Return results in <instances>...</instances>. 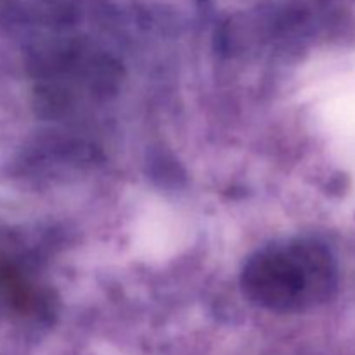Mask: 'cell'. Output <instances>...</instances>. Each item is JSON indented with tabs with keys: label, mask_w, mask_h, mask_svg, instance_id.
Masks as SVG:
<instances>
[{
	"label": "cell",
	"mask_w": 355,
	"mask_h": 355,
	"mask_svg": "<svg viewBox=\"0 0 355 355\" xmlns=\"http://www.w3.org/2000/svg\"><path fill=\"white\" fill-rule=\"evenodd\" d=\"M241 286L253 304L267 311H304L326 298L331 288L329 257L314 243L267 246L246 262Z\"/></svg>",
	"instance_id": "cell-1"
}]
</instances>
